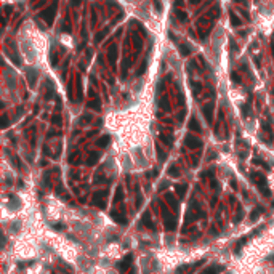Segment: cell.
Instances as JSON below:
<instances>
[{
    "instance_id": "cb8c5ba5",
    "label": "cell",
    "mask_w": 274,
    "mask_h": 274,
    "mask_svg": "<svg viewBox=\"0 0 274 274\" xmlns=\"http://www.w3.org/2000/svg\"><path fill=\"white\" fill-rule=\"evenodd\" d=\"M53 229H56V231H59V229H62V226L59 225V223H55V225H52Z\"/></svg>"
},
{
    "instance_id": "2e32d148",
    "label": "cell",
    "mask_w": 274,
    "mask_h": 274,
    "mask_svg": "<svg viewBox=\"0 0 274 274\" xmlns=\"http://www.w3.org/2000/svg\"><path fill=\"white\" fill-rule=\"evenodd\" d=\"M245 242H247V239H245V237H242V239L237 242V245H236V249H234V252H236V253H239V252H240V247H242Z\"/></svg>"
},
{
    "instance_id": "8992f818",
    "label": "cell",
    "mask_w": 274,
    "mask_h": 274,
    "mask_svg": "<svg viewBox=\"0 0 274 274\" xmlns=\"http://www.w3.org/2000/svg\"><path fill=\"white\" fill-rule=\"evenodd\" d=\"M141 223L146 226V228L154 229V223L151 221V213L149 212H144V215H143V218H141Z\"/></svg>"
},
{
    "instance_id": "7402d4cb",
    "label": "cell",
    "mask_w": 274,
    "mask_h": 274,
    "mask_svg": "<svg viewBox=\"0 0 274 274\" xmlns=\"http://www.w3.org/2000/svg\"><path fill=\"white\" fill-rule=\"evenodd\" d=\"M90 106H91L93 109H96V111H100V104H98V101H96V100H95V101H91V103H90Z\"/></svg>"
},
{
    "instance_id": "44dd1931",
    "label": "cell",
    "mask_w": 274,
    "mask_h": 274,
    "mask_svg": "<svg viewBox=\"0 0 274 274\" xmlns=\"http://www.w3.org/2000/svg\"><path fill=\"white\" fill-rule=\"evenodd\" d=\"M201 274H216V269L215 268H208V269H205L204 273H201Z\"/></svg>"
},
{
    "instance_id": "484cf974",
    "label": "cell",
    "mask_w": 274,
    "mask_h": 274,
    "mask_svg": "<svg viewBox=\"0 0 274 274\" xmlns=\"http://www.w3.org/2000/svg\"><path fill=\"white\" fill-rule=\"evenodd\" d=\"M52 122H53V124H59V122H61V119H59L58 115H56V117H53V120H52Z\"/></svg>"
},
{
    "instance_id": "7a4b0ae2",
    "label": "cell",
    "mask_w": 274,
    "mask_h": 274,
    "mask_svg": "<svg viewBox=\"0 0 274 274\" xmlns=\"http://www.w3.org/2000/svg\"><path fill=\"white\" fill-rule=\"evenodd\" d=\"M162 216H163V223H165L167 231H175V228H176V220H175V216L172 215L170 210H168L165 205H162Z\"/></svg>"
},
{
    "instance_id": "d6986e66",
    "label": "cell",
    "mask_w": 274,
    "mask_h": 274,
    "mask_svg": "<svg viewBox=\"0 0 274 274\" xmlns=\"http://www.w3.org/2000/svg\"><path fill=\"white\" fill-rule=\"evenodd\" d=\"M27 74H29V82H31V83H34V79H35V71L27 69Z\"/></svg>"
},
{
    "instance_id": "ac0fdd59",
    "label": "cell",
    "mask_w": 274,
    "mask_h": 274,
    "mask_svg": "<svg viewBox=\"0 0 274 274\" xmlns=\"http://www.w3.org/2000/svg\"><path fill=\"white\" fill-rule=\"evenodd\" d=\"M231 21H233L234 26H239V24H240V19H239V18H237L234 13H231Z\"/></svg>"
},
{
    "instance_id": "52a82bcc",
    "label": "cell",
    "mask_w": 274,
    "mask_h": 274,
    "mask_svg": "<svg viewBox=\"0 0 274 274\" xmlns=\"http://www.w3.org/2000/svg\"><path fill=\"white\" fill-rule=\"evenodd\" d=\"M165 199H167V204H170V207L176 212V210H178V202H176V199L173 197V194H170V192L165 194Z\"/></svg>"
},
{
    "instance_id": "277c9868",
    "label": "cell",
    "mask_w": 274,
    "mask_h": 274,
    "mask_svg": "<svg viewBox=\"0 0 274 274\" xmlns=\"http://www.w3.org/2000/svg\"><path fill=\"white\" fill-rule=\"evenodd\" d=\"M186 146L187 148H192V149H197V148H201L202 146V141L199 138H196V136H186Z\"/></svg>"
},
{
    "instance_id": "7c38bea8",
    "label": "cell",
    "mask_w": 274,
    "mask_h": 274,
    "mask_svg": "<svg viewBox=\"0 0 274 274\" xmlns=\"http://www.w3.org/2000/svg\"><path fill=\"white\" fill-rule=\"evenodd\" d=\"M261 212H263V208L261 207H258V208H255L253 212H252V215H250V220H252V221H255V220L258 218V216L261 215Z\"/></svg>"
},
{
    "instance_id": "ba28073f",
    "label": "cell",
    "mask_w": 274,
    "mask_h": 274,
    "mask_svg": "<svg viewBox=\"0 0 274 274\" xmlns=\"http://www.w3.org/2000/svg\"><path fill=\"white\" fill-rule=\"evenodd\" d=\"M186 191H187L186 184H176V187H175V192L178 194V197H180V199H183L184 196H186Z\"/></svg>"
},
{
    "instance_id": "4fadbf2b",
    "label": "cell",
    "mask_w": 274,
    "mask_h": 274,
    "mask_svg": "<svg viewBox=\"0 0 274 274\" xmlns=\"http://www.w3.org/2000/svg\"><path fill=\"white\" fill-rule=\"evenodd\" d=\"M212 108H213V104H208L207 108H204V114L207 115L208 120H212Z\"/></svg>"
},
{
    "instance_id": "9a60e30c",
    "label": "cell",
    "mask_w": 274,
    "mask_h": 274,
    "mask_svg": "<svg viewBox=\"0 0 274 274\" xmlns=\"http://www.w3.org/2000/svg\"><path fill=\"white\" fill-rule=\"evenodd\" d=\"M189 127H191V128L194 130V132H201V127H199V124H197V120H196V119H192V120H191Z\"/></svg>"
},
{
    "instance_id": "8fae6325",
    "label": "cell",
    "mask_w": 274,
    "mask_h": 274,
    "mask_svg": "<svg viewBox=\"0 0 274 274\" xmlns=\"http://www.w3.org/2000/svg\"><path fill=\"white\" fill-rule=\"evenodd\" d=\"M109 141H111V138H109V136H101V138L98 139V146H101V148H106V146L109 144Z\"/></svg>"
},
{
    "instance_id": "30bf717a",
    "label": "cell",
    "mask_w": 274,
    "mask_h": 274,
    "mask_svg": "<svg viewBox=\"0 0 274 274\" xmlns=\"http://www.w3.org/2000/svg\"><path fill=\"white\" fill-rule=\"evenodd\" d=\"M122 199H124V189H122V186H119L117 189H115V196H114V202H120Z\"/></svg>"
},
{
    "instance_id": "e0dca14e",
    "label": "cell",
    "mask_w": 274,
    "mask_h": 274,
    "mask_svg": "<svg viewBox=\"0 0 274 274\" xmlns=\"http://www.w3.org/2000/svg\"><path fill=\"white\" fill-rule=\"evenodd\" d=\"M96 160H98V154L96 152H91V156L88 157V165H93Z\"/></svg>"
},
{
    "instance_id": "d4e9b609",
    "label": "cell",
    "mask_w": 274,
    "mask_h": 274,
    "mask_svg": "<svg viewBox=\"0 0 274 274\" xmlns=\"http://www.w3.org/2000/svg\"><path fill=\"white\" fill-rule=\"evenodd\" d=\"M233 80H234L236 83H239V82H240V79H239V76H237V74H233Z\"/></svg>"
},
{
    "instance_id": "4316f807",
    "label": "cell",
    "mask_w": 274,
    "mask_h": 274,
    "mask_svg": "<svg viewBox=\"0 0 274 274\" xmlns=\"http://www.w3.org/2000/svg\"><path fill=\"white\" fill-rule=\"evenodd\" d=\"M127 274H128V273H127ZM130 274H133V271H130Z\"/></svg>"
},
{
    "instance_id": "ffe728a7",
    "label": "cell",
    "mask_w": 274,
    "mask_h": 274,
    "mask_svg": "<svg viewBox=\"0 0 274 274\" xmlns=\"http://www.w3.org/2000/svg\"><path fill=\"white\" fill-rule=\"evenodd\" d=\"M157 154H159V160H163V159H165V152L160 149L159 146H157Z\"/></svg>"
},
{
    "instance_id": "9c48e42d",
    "label": "cell",
    "mask_w": 274,
    "mask_h": 274,
    "mask_svg": "<svg viewBox=\"0 0 274 274\" xmlns=\"http://www.w3.org/2000/svg\"><path fill=\"white\" fill-rule=\"evenodd\" d=\"M111 216H112V220H114V221L120 223V225H125V223H127V218H125L124 215H120L119 212H115V210L111 213Z\"/></svg>"
},
{
    "instance_id": "603a6c76",
    "label": "cell",
    "mask_w": 274,
    "mask_h": 274,
    "mask_svg": "<svg viewBox=\"0 0 274 274\" xmlns=\"http://www.w3.org/2000/svg\"><path fill=\"white\" fill-rule=\"evenodd\" d=\"M181 53H183V55H187V53H189V47L181 45Z\"/></svg>"
},
{
    "instance_id": "5bb4252c",
    "label": "cell",
    "mask_w": 274,
    "mask_h": 274,
    "mask_svg": "<svg viewBox=\"0 0 274 274\" xmlns=\"http://www.w3.org/2000/svg\"><path fill=\"white\" fill-rule=\"evenodd\" d=\"M168 175H170V176H180V170H178L175 165H172L170 168H168Z\"/></svg>"
},
{
    "instance_id": "5b68a950",
    "label": "cell",
    "mask_w": 274,
    "mask_h": 274,
    "mask_svg": "<svg viewBox=\"0 0 274 274\" xmlns=\"http://www.w3.org/2000/svg\"><path fill=\"white\" fill-rule=\"evenodd\" d=\"M104 196H106V192H103V191H100V192H95L93 194V204L96 205V207H100V208H104Z\"/></svg>"
},
{
    "instance_id": "3957f363",
    "label": "cell",
    "mask_w": 274,
    "mask_h": 274,
    "mask_svg": "<svg viewBox=\"0 0 274 274\" xmlns=\"http://www.w3.org/2000/svg\"><path fill=\"white\" fill-rule=\"evenodd\" d=\"M132 260H133V257L128 253L127 257L124 258V260L120 261V263H119V269H120L122 273H127V271H128L130 268H132Z\"/></svg>"
},
{
    "instance_id": "6da1fadb",
    "label": "cell",
    "mask_w": 274,
    "mask_h": 274,
    "mask_svg": "<svg viewBox=\"0 0 274 274\" xmlns=\"http://www.w3.org/2000/svg\"><path fill=\"white\" fill-rule=\"evenodd\" d=\"M252 180L257 183V186H258V189L261 191V194L266 196V197H269V196H271V191L268 189V181H266V178H264L261 173H252Z\"/></svg>"
}]
</instances>
